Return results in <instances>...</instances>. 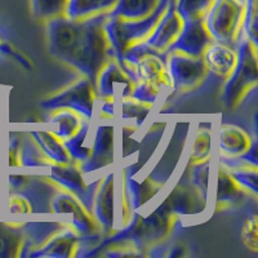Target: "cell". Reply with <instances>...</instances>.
Instances as JSON below:
<instances>
[{
	"label": "cell",
	"mask_w": 258,
	"mask_h": 258,
	"mask_svg": "<svg viewBox=\"0 0 258 258\" xmlns=\"http://www.w3.org/2000/svg\"><path fill=\"white\" fill-rule=\"evenodd\" d=\"M107 13L73 20L64 15L45 21L47 45L50 56L96 83L106 62L114 57L105 32Z\"/></svg>",
	"instance_id": "cell-1"
},
{
	"label": "cell",
	"mask_w": 258,
	"mask_h": 258,
	"mask_svg": "<svg viewBox=\"0 0 258 258\" xmlns=\"http://www.w3.org/2000/svg\"><path fill=\"white\" fill-rule=\"evenodd\" d=\"M178 218L170 209L167 200L144 217L140 213H135L125 227L112 235H106V239L101 244L93 246V249L83 255H100V257H142L145 249L160 244L172 234L173 226Z\"/></svg>",
	"instance_id": "cell-2"
},
{
	"label": "cell",
	"mask_w": 258,
	"mask_h": 258,
	"mask_svg": "<svg viewBox=\"0 0 258 258\" xmlns=\"http://www.w3.org/2000/svg\"><path fill=\"white\" fill-rule=\"evenodd\" d=\"M236 47V62L226 78L223 84L221 100L229 109L240 105L241 101L252 89L257 87L258 82V59L257 47L245 36L240 35Z\"/></svg>",
	"instance_id": "cell-3"
},
{
	"label": "cell",
	"mask_w": 258,
	"mask_h": 258,
	"mask_svg": "<svg viewBox=\"0 0 258 258\" xmlns=\"http://www.w3.org/2000/svg\"><path fill=\"white\" fill-rule=\"evenodd\" d=\"M167 4L168 0H163L160 6L155 9V12L141 20H124L107 15L105 21V32L114 57L117 61L121 62L123 54L129 48L142 43L150 35V32L153 31L154 26L167 8Z\"/></svg>",
	"instance_id": "cell-4"
},
{
	"label": "cell",
	"mask_w": 258,
	"mask_h": 258,
	"mask_svg": "<svg viewBox=\"0 0 258 258\" xmlns=\"http://www.w3.org/2000/svg\"><path fill=\"white\" fill-rule=\"evenodd\" d=\"M245 0H213L204 25L214 41L231 45L241 35Z\"/></svg>",
	"instance_id": "cell-5"
},
{
	"label": "cell",
	"mask_w": 258,
	"mask_h": 258,
	"mask_svg": "<svg viewBox=\"0 0 258 258\" xmlns=\"http://www.w3.org/2000/svg\"><path fill=\"white\" fill-rule=\"evenodd\" d=\"M94 85L88 78L80 77L64 88L40 101V107L48 111L57 109H70L82 115L85 120H92L96 109Z\"/></svg>",
	"instance_id": "cell-6"
},
{
	"label": "cell",
	"mask_w": 258,
	"mask_h": 258,
	"mask_svg": "<svg viewBox=\"0 0 258 258\" xmlns=\"http://www.w3.org/2000/svg\"><path fill=\"white\" fill-rule=\"evenodd\" d=\"M165 66L170 78V89L182 93L197 88L207 78V64L202 57H191L179 52L165 54Z\"/></svg>",
	"instance_id": "cell-7"
},
{
	"label": "cell",
	"mask_w": 258,
	"mask_h": 258,
	"mask_svg": "<svg viewBox=\"0 0 258 258\" xmlns=\"http://www.w3.org/2000/svg\"><path fill=\"white\" fill-rule=\"evenodd\" d=\"M137 79L128 66H124L115 57L106 62L94 83L97 98L120 100L131 96Z\"/></svg>",
	"instance_id": "cell-8"
},
{
	"label": "cell",
	"mask_w": 258,
	"mask_h": 258,
	"mask_svg": "<svg viewBox=\"0 0 258 258\" xmlns=\"http://www.w3.org/2000/svg\"><path fill=\"white\" fill-rule=\"evenodd\" d=\"M44 168V176L52 182L61 186L63 190L69 191L80 200L83 206L92 213V202L96 190L97 182L93 185H87L83 179V173L79 164L70 161L68 164L49 163Z\"/></svg>",
	"instance_id": "cell-9"
},
{
	"label": "cell",
	"mask_w": 258,
	"mask_h": 258,
	"mask_svg": "<svg viewBox=\"0 0 258 258\" xmlns=\"http://www.w3.org/2000/svg\"><path fill=\"white\" fill-rule=\"evenodd\" d=\"M182 25H183V20L177 13L173 0H168L165 11L154 26L153 31L150 32V35L142 41L141 44L149 52L155 53L158 56L165 58L168 48L178 36Z\"/></svg>",
	"instance_id": "cell-10"
},
{
	"label": "cell",
	"mask_w": 258,
	"mask_h": 258,
	"mask_svg": "<svg viewBox=\"0 0 258 258\" xmlns=\"http://www.w3.org/2000/svg\"><path fill=\"white\" fill-rule=\"evenodd\" d=\"M52 211L56 213L73 214L74 229L80 235L82 240L98 238V223L93 218V214L69 191L62 188L56 194L52 200Z\"/></svg>",
	"instance_id": "cell-11"
},
{
	"label": "cell",
	"mask_w": 258,
	"mask_h": 258,
	"mask_svg": "<svg viewBox=\"0 0 258 258\" xmlns=\"http://www.w3.org/2000/svg\"><path fill=\"white\" fill-rule=\"evenodd\" d=\"M82 241L77 230L71 227H56L48 238L40 245L30 250L27 257H52V258H69L78 255L79 244Z\"/></svg>",
	"instance_id": "cell-12"
},
{
	"label": "cell",
	"mask_w": 258,
	"mask_h": 258,
	"mask_svg": "<svg viewBox=\"0 0 258 258\" xmlns=\"http://www.w3.org/2000/svg\"><path fill=\"white\" fill-rule=\"evenodd\" d=\"M92 214L103 234L110 235L115 225V172H110L97 182L92 202Z\"/></svg>",
	"instance_id": "cell-13"
},
{
	"label": "cell",
	"mask_w": 258,
	"mask_h": 258,
	"mask_svg": "<svg viewBox=\"0 0 258 258\" xmlns=\"http://www.w3.org/2000/svg\"><path fill=\"white\" fill-rule=\"evenodd\" d=\"M213 40L203 20L183 21L176 40L168 48V52H179L191 57H202L204 50Z\"/></svg>",
	"instance_id": "cell-14"
},
{
	"label": "cell",
	"mask_w": 258,
	"mask_h": 258,
	"mask_svg": "<svg viewBox=\"0 0 258 258\" xmlns=\"http://www.w3.org/2000/svg\"><path fill=\"white\" fill-rule=\"evenodd\" d=\"M115 128L114 125H100L96 131L93 146L88 159L79 164L83 174L93 173L109 167L115 160Z\"/></svg>",
	"instance_id": "cell-15"
},
{
	"label": "cell",
	"mask_w": 258,
	"mask_h": 258,
	"mask_svg": "<svg viewBox=\"0 0 258 258\" xmlns=\"http://www.w3.org/2000/svg\"><path fill=\"white\" fill-rule=\"evenodd\" d=\"M129 69L135 73L136 79L154 83L160 88L170 89V78L165 66V58L155 53H146L137 61L133 62Z\"/></svg>",
	"instance_id": "cell-16"
},
{
	"label": "cell",
	"mask_w": 258,
	"mask_h": 258,
	"mask_svg": "<svg viewBox=\"0 0 258 258\" xmlns=\"http://www.w3.org/2000/svg\"><path fill=\"white\" fill-rule=\"evenodd\" d=\"M203 59L206 62L208 73L218 79H226L236 62V50L231 45L212 41L203 53Z\"/></svg>",
	"instance_id": "cell-17"
},
{
	"label": "cell",
	"mask_w": 258,
	"mask_h": 258,
	"mask_svg": "<svg viewBox=\"0 0 258 258\" xmlns=\"http://www.w3.org/2000/svg\"><path fill=\"white\" fill-rule=\"evenodd\" d=\"M248 195L243 187L234 181L222 164H220L217 176V190L214 195V209L217 212L236 208Z\"/></svg>",
	"instance_id": "cell-18"
},
{
	"label": "cell",
	"mask_w": 258,
	"mask_h": 258,
	"mask_svg": "<svg viewBox=\"0 0 258 258\" xmlns=\"http://www.w3.org/2000/svg\"><path fill=\"white\" fill-rule=\"evenodd\" d=\"M170 209L177 216H197L200 214L207 206V202L202 199L198 191L188 183H178L167 198Z\"/></svg>",
	"instance_id": "cell-19"
},
{
	"label": "cell",
	"mask_w": 258,
	"mask_h": 258,
	"mask_svg": "<svg viewBox=\"0 0 258 258\" xmlns=\"http://www.w3.org/2000/svg\"><path fill=\"white\" fill-rule=\"evenodd\" d=\"M124 192L126 197V204L131 211H137L145 206L149 200L153 199L163 187L161 182L155 181L153 177H147L144 181L138 182L131 176H126L124 182Z\"/></svg>",
	"instance_id": "cell-20"
},
{
	"label": "cell",
	"mask_w": 258,
	"mask_h": 258,
	"mask_svg": "<svg viewBox=\"0 0 258 258\" xmlns=\"http://www.w3.org/2000/svg\"><path fill=\"white\" fill-rule=\"evenodd\" d=\"M29 227L0 223V257H24Z\"/></svg>",
	"instance_id": "cell-21"
},
{
	"label": "cell",
	"mask_w": 258,
	"mask_h": 258,
	"mask_svg": "<svg viewBox=\"0 0 258 258\" xmlns=\"http://www.w3.org/2000/svg\"><path fill=\"white\" fill-rule=\"evenodd\" d=\"M220 151L225 158H238L252 145L248 133L234 124H223L220 129Z\"/></svg>",
	"instance_id": "cell-22"
},
{
	"label": "cell",
	"mask_w": 258,
	"mask_h": 258,
	"mask_svg": "<svg viewBox=\"0 0 258 258\" xmlns=\"http://www.w3.org/2000/svg\"><path fill=\"white\" fill-rule=\"evenodd\" d=\"M29 135L49 161L57 164H68L73 161L61 138L57 137L52 131H30Z\"/></svg>",
	"instance_id": "cell-23"
},
{
	"label": "cell",
	"mask_w": 258,
	"mask_h": 258,
	"mask_svg": "<svg viewBox=\"0 0 258 258\" xmlns=\"http://www.w3.org/2000/svg\"><path fill=\"white\" fill-rule=\"evenodd\" d=\"M163 0H116L107 15L124 20H141L155 12Z\"/></svg>",
	"instance_id": "cell-24"
},
{
	"label": "cell",
	"mask_w": 258,
	"mask_h": 258,
	"mask_svg": "<svg viewBox=\"0 0 258 258\" xmlns=\"http://www.w3.org/2000/svg\"><path fill=\"white\" fill-rule=\"evenodd\" d=\"M116 0H69L64 16L73 20H85L109 13Z\"/></svg>",
	"instance_id": "cell-25"
},
{
	"label": "cell",
	"mask_w": 258,
	"mask_h": 258,
	"mask_svg": "<svg viewBox=\"0 0 258 258\" xmlns=\"http://www.w3.org/2000/svg\"><path fill=\"white\" fill-rule=\"evenodd\" d=\"M83 119L84 117L74 110L57 109L52 111L48 123L53 125L52 132L63 141L79 131L83 124Z\"/></svg>",
	"instance_id": "cell-26"
},
{
	"label": "cell",
	"mask_w": 258,
	"mask_h": 258,
	"mask_svg": "<svg viewBox=\"0 0 258 258\" xmlns=\"http://www.w3.org/2000/svg\"><path fill=\"white\" fill-rule=\"evenodd\" d=\"M119 102V117L123 123H129L126 126H141L146 117L149 116V112L153 107V105L140 102L132 97H125L117 101Z\"/></svg>",
	"instance_id": "cell-27"
},
{
	"label": "cell",
	"mask_w": 258,
	"mask_h": 258,
	"mask_svg": "<svg viewBox=\"0 0 258 258\" xmlns=\"http://www.w3.org/2000/svg\"><path fill=\"white\" fill-rule=\"evenodd\" d=\"M88 121H83L82 126L75 135L62 141L71 160L78 163V164H82L83 161L87 160L89 154H91V147L85 146V141L88 137Z\"/></svg>",
	"instance_id": "cell-28"
},
{
	"label": "cell",
	"mask_w": 258,
	"mask_h": 258,
	"mask_svg": "<svg viewBox=\"0 0 258 258\" xmlns=\"http://www.w3.org/2000/svg\"><path fill=\"white\" fill-rule=\"evenodd\" d=\"M230 173V176L234 178V181L238 183L240 187L252 197H257L258 194V169L257 167L246 164H230L223 165Z\"/></svg>",
	"instance_id": "cell-29"
},
{
	"label": "cell",
	"mask_w": 258,
	"mask_h": 258,
	"mask_svg": "<svg viewBox=\"0 0 258 258\" xmlns=\"http://www.w3.org/2000/svg\"><path fill=\"white\" fill-rule=\"evenodd\" d=\"M212 151V131L211 126L200 125L197 136L194 138L192 149H191L188 165L198 164L202 161L211 159Z\"/></svg>",
	"instance_id": "cell-30"
},
{
	"label": "cell",
	"mask_w": 258,
	"mask_h": 258,
	"mask_svg": "<svg viewBox=\"0 0 258 258\" xmlns=\"http://www.w3.org/2000/svg\"><path fill=\"white\" fill-rule=\"evenodd\" d=\"M69 0H30L31 15L40 21L64 15Z\"/></svg>",
	"instance_id": "cell-31"
},
{
	"label": "cell",
	"mask_w": 258,
	"mask_h": 258,
	"mask_svg": "<svg viewBox=\"0 0 258 258\" xmlns=\"http://www.w3.org/2000/svg\"><path fill=\"white\" fill-rule=\"evenodd\" d=\"M209 177H211V159L191 165L190 185L198 191L204 202L209 198Z\"/></svg>",
	"instance_id": "cell-32"
},
{
	"label": "cell",
	"mask_w": 258,
	"mask_h": 258,
	"mask_svg": "<svg viewBox=\"0 0 258 258\" xmlns=\"http://www.w3.org/2000/svg\"><path fill=\"white\" fill-rule=\"evenodd\" d=\"M213 0H173L174 8L183 21L204 20Z\"/></svg>",
	"instance_id": "cell-33"
},
{
	"label": "cell",
	"mask_w": 258,
	"mask_h": 258,
	"mask_svg": "<svg viewBox=\"0 0 258 258\" xmlns=\"http://www.w3.org/2000/svg\"><path fill=\"white\" fill-rule=\"evenodd\" d=\"M241 35L258 48V0H245Z\"/></svg>",
	"instance_id": "cell-34"
},
{
	"label": "cell",
	"mask_w": 258,
	"mask_h": 258,
	"mask_svg": "<svg viewBox=\"0 0 258 258\" xmlns=\"http://www.w3.org/2000/svg\"><path fill=\"white\" fill-rule=\"evenodd\" d=\"M52 161L48 160L41 153L40 149L31 142H21V154H20V165L22 167H45Z\"/></svg>",
	"instance_id": "cell-35"
},
{
	"label": "cell",
	"mask_w": 258,
	"mask_h": 258,
	"mask_svg": "<svg viewBox=\"0 0 258 258\" xmlns=\"http://www.w3.org/2000/svg\"><path fill=\"white\" fill-rule=\"evenodd\" d=\"M161 89L163 88H160L159 85L154 84V83L138 80L129 97H132V98L140 101V102L154 105L160 97Z\"/></svg>",
	"instance_id": "cell-36"
},
{
	"label": "cell",
	"mask_w": 258,
	"mask_h": 258,
	"mask_svg": "<svg viewBox=\"0 0 258 258\" xmlns=\"http://www.w3.org/2000/svg\"><path fill=\"white\" fill-rule=\"evenodd\" d=\"M241 243L246 249L253 253L258 252V217L257 214H250L240 231Z\"/></svg>",
	"instance_id": "cell-37"
},
{
	"label": "cell",
	"mask_w": 258,
	"mask_h": 258,
	"mask_svg": "<svg viewBox=\"0 0 258 258\" xmlns=\"http://www.w3.org/2000/svg\"><path fill=\"white\" fill-rule=\"evenodd\" d=\"M7 211L9 213H30L32 212V206L26 197L21 194H12L8 198Z\"/></svg>",
	"instance_id": "cell-38"
},
{
	"label": "cell",
	"mask_w": 258,
	"mask_h": 258,
	"mask_svg": "<svg viewBox=\"0 0 258 258\" xmlns=\"http://www.w3.org/2000/svg\"><path fill=\"white\" fill-rule=\"evenodd\" d=\"M98 100L101 101L98 106L100 116L103 119H114L117 100H110V98H98Z\"/></svg>",
	"instance_id": "cell-39"
},
{
	"label": "cell",
	"mask_w": 258,
	"mask_h": 258,
	"mask_svg": "<svg viewBox=\"0 0 258 258\" xmlns=\"http://www.w3.org/2000/svg\"><path fill=\"white\" fill-rule=\"evenodd\" d=\"M21 141L18 138H12L9 141L8 147V164L9 167H18L20 165Z\"/></svg>",
	"instance_id": "cell-40"
},
{
	"label": "cell",
	"mask_w": 258,
	"mask_h": 258,
	"mask_svg": "<svg viewBox=\"0 0 258 258\" xmlns=\"http://www.w3.org/2000/svg\"><path fill=\"white\" fill-rule=\"evenodd\" d=\"M187 254V246L185 244L179 243V241H176L173 245H170L168 248V252H164L161 254V257H170V258H174V257H183V255Z\"/></svg>",
	"instance_id": "cell-41"
},
{
	"label": "cell",
	"mask_w": 258,
	"mask_h": 258,
	"mask_svg": "<svg viewBox=\"0 0 258 258\" xmlns=\"http://www.w3.org/2000/svg\"><path fill=\"white\" fill-rule=\"evenodd\" d=\"M29 178L25 174H9L8 183L13 190H21L27 185Z\"/></svg>",
	"instance_id": "cell-42"
},
{
	"label": "cell",
	"mask_w": 258,
	"mask_h": 258,
	"mask_svg": "<svg viewBox=\"0 0 258 258\" xmlns=\"http://www.w3.org/2000/svg\"><path fill=\"white\" fill-rule=\"evenodd\" d=\"M0 53L12 56L13 58H17V57L20 56V50L16 49L12 44H9L8 41H4L2 38H0Z\"/></svg>",
	"instance_id": "cell-43"
}]
</instances>
